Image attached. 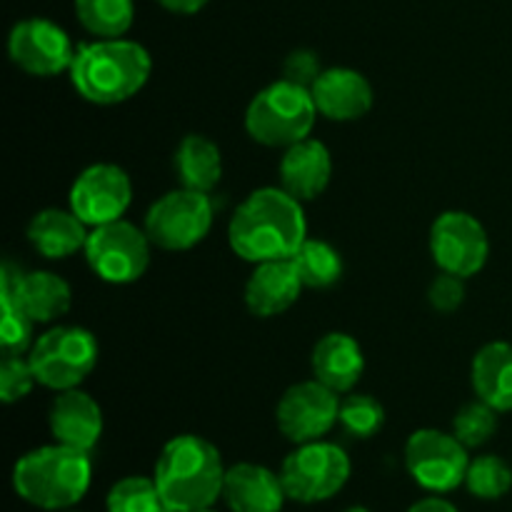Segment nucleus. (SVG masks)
Instances as JSON below:
<instances>
[{"instance_id": "obj_1", "label": "nucleus", "mask_w": 512, "mask_h": 512, "mask_svg": "<svg viewBox=\"0 0 512 512\" xmlns=\"http://www.w3.org/2000/svg\"><path fill=\"white\" fill-rule=\"evenodd\" d=\"M228 240L248 263L290 260L308 240L303 205L283 188L253 190L230 218Z\"/></svg>"}, {"instance_id": "obj_2", "label": "nucleus", "mask_w": 512, "mask_h": 512, "mask_svg": "<svg viewBox=\"0 0 512 512\" xmlns=\"http://www.w3.org/2000/svg\"><path fill=\"white\" fill-rule=\"evenodd\" d=\"M223 455L200 435H175L155 460L153 480L165 508L178 512L208 510L223 498Z\"/></svg>"}, {"instance_id": "obj_3", "label": "nucleus", "mask_w": 512, "mask_h": 512, "mask_svg": "<svg viewBox=\"0 0 512 512\" xmlns=\"http://www.w3.org/2000/svg\"><path fill=\"white\" fill-rule=\"evenodd\" d=\"M153 60L135 40L98 38L75 50L70 80L80 98L95 105H118L148 83Z\"/></svg>"}, {"instance_id": "obj_4", "label": "nucleus", "mask_w": 512, "mask_h": 512, "mask_svg": "<svg viewBox=\"0 0 512 512\" xmlns=\"http://www.w3.org/2000/svg\"><path fill=\"white\" fill-rule=\"evenodd\" d=\"M90 480V453L60 443L30 450L13 468L15 495L48 512H63L78 505L88 493Z\"/></svg>"}, {"instance_id": "obj_5", "label": "nucleus", "mask_w": 512, "mask_h": 512, "mask_svg": "<svg viewBox=\"0 0 512 512\" xmlns=\"http://www.w3.org/2000/svg\"><path fill=\"white\" fill-rule=\"evenodd\" d=\"M318 115L310 88L283 78L255 93L245 110V130L255 143L285 150L310 138Z\"/></svg>"}, {"instance_id": "obj_6", "label": "nucleus", "mask_w": 512, "mask_h": 512, "mask_svg": "<svg viewBox=\"0 0 512 512\" xmlns=\"http://www.w3.org/2000/svg\"><path fill=\"white\" fill-rule=\"evenodd\" d=\"M40 385L50 390H73L93 373L98 363V340L90 330L58 325L40 335L28 353Z\"/></svg>"}, {"instance_id": "obj_7", "label": "nucleus", "mask_w": 512, "mask_h": 512, "mask_svg": "<svg viewBox=\"0 0 512 512\" xmlns=\"http://www.w3.org/2000/svg\"><path fill=\"white\" fill-rule=\"evenodd\" d=\"M353 465L340 445L313 440L303 443L283 460L280 480L288 500L295 503H323L335 498L350 480Z\"/></svg>"}, {"instance_id": "obj_8", "label": "nucleus", "mask_w": 512, "mask_h": 512, "mask_svg": "<svg viewBox=\"0 0 512 512\" xmlns=\"http://www.w3.org/2000/svg\"><path fill=\"white\" fill-rule=\"evenodd\" d=\"M213 215L215 208L208 193L178 188L150 205L143 230L155 248L180 253L208 238L213 228Z\"/></svg>"}, {"instance_id": "obj_9", "label": "nucleus", "mask_w": 512, "mask_h": 512, "mask_svg": "<svg viewBox=\"0 0 512 512\" xmlns=\"http://www.w3.org/2000/svg\"><path fill=\"white\" fill-rule=\"evenodd\" d=\"M150 248L153 243L148 233L120 218L90 230L83 253L90 270L100 280L110 285H128L143 278L148 270Z\"/></svg>"}, {"instance_id": "obj_10", "label": "nucleus", "mask_w": 512, "mask_h": 512, "mask_svg": "<svg viewBox=\"0 0 512 512\" xmlns=\"http://www.w3.org/2000/svg\"><path fill=\"white\" fill-rule=\"evenodd\" d=\"M470 455L453 433L435 428L415 430L405 443V468L410 478L433 495L453 493L465 485Z\"/></svg>"}, {"instance_id": "obj_11", "label": "nucleus", "mask_w": 512, "mask_h": 512, "mask_svg": "<svg viewBox=\"0 0 512 512\" xmlns=\"http://www.w3.org/2000/svg\"><path fill=\"white\" fill-rule=\"evenodd\" d=\"M430 253L443 273L473 278L488 263L490 240L478 218L463 210H448L430 228Z\"/></svg>"}, {"instance_id": "obj_12", "label": "nucleus", "mask_w": 512, "mask_h": 512, "mask_svg": "<svg viewBox=\"0 0 512 512\" xmlns=\"http://www.w3.org/2000/svg\"><path fill=\"white\" fill-rule=\"evenodd\" d=\"M275 420L290 443L303 445L323 440L340 423V395L315 378L295 383L280 398Z\"/></svg>"}, {"instance_id": "obj_13", "label": "nucleus", "mask_w": 512, "mask_h": 512, "mask_svg": "<svg viewBox=\"0 0 512 512\" xmlns=\"http://www.w3.org/2000/svg\"><path fill=\"white\" fill-rule=\"evenodd\" d=\"M75 50L78 48H73L68 33L45 18L20 20L8 35L10 60L35 78H53L70 70Z\"/></svg>"}, {"instance_id": "obj_14", "label": "nucleus", "mask_w": 512, "mask_h": 512, "mask_svg": "<svg viewBox=\"0 0 512 512\" xmlns=\"http://www.w3.org/2000/svg\"><path fill=\"white\" fill-rule=\"evenodd\" d=\"M133 200L128 173L118 165L95 163L75 178L70 188V210L88 228L113 223L125 215Z\"/></svg>"}, {"instance_id": "obj_15", "label": "nucleus", "mask_w": 512, "mask_h": 512, "mask_svg": "<svg viewBox=\"0 0 512 512\" xmlns=\"http://www.w3.org/2000/svg\"><path fill=\"white\" fill-rule=\"evenodd\" d=\"M310 93L318 113L335 123L360 120L373 108V85L353 68H323Z\"/></svg>"}, {"instance_id": "obj_16", "label": "nucleus", "mask_w": 512, "mask_h": 512, "mask_svg": "<svg viewBox=\"0 0 512 512\" xmlns=\"http://www.w3.org/2000/svg\"><path fill=\"white\" fill-rule=\"evenodd\" d=\"M48 423L55 443L93 453L103 435V410L93 395L78 388L63 390L50 405Z\"/></svg>"}, {"instance_id": "obj_17", "label": "nucleus", "mask_w": 512, "mask_h": 512, "mask_svg": "<svg viewBox=\"0 0 512 512\" xmlns=\"http://www.w3.org/2000/svg\"><path fill=\"white\" fill-rule=\"evenodd\" d=\"M298 270L293 260H268L258 263L245 283V305L258 318H273L293 308L303 290Z\"/></svg>"}, {"instance_id": "obj_18", "label": "nucleus", "mask_w": 512, "mask_h": 512, "mask_svg": "<svg viewBox=\"0 0 512 512\" xmlns=\"http://www.w3.org/2000/svg\"><path fill=\"white\" fill-rule=\"evenodd\" d=\"M223 500L233 512H280L288 493L280 473L258 463H238L225 473Z\"/></svg>"}, {"instance_id": "obj_19", "label": "nucleus", "mask_w": 512, "mask_h": 512, "mask_svg": "<svg viewBox=\"0 0 512 512\" xmlns=\"http://www.w3.org/2000/svg\"><path fill=\"white\" fill-rule=\"evenodd\" d=\"M278 173L280 188L303 203L325 193L333 178V158L320 140L305 138L285 148Z\"/></svg>"}, {"instance_id": "obj_20", "label": "nucleus", "mask_w": 512, "mask_h": 512, "mask_svg": "<svg viewBox=\"0 0 512 512\" xmlns=\"http://www.w3.org/2000/svg\"><path fill=\"white\" fill-rule=\"evenodd\" d=\"M313 378L333 393H350L365 373V355L358 340L348 333H328L315 343Z\"/></svg>"}, {"instance_id": "obj_21", "label": "nucleus", "mask_w": 512, "mask_h": 512, "mask_svg": "<svg viewBox=\"0 0 512 512\" xmlns=\"http://www.w3.org/2000/svg\"><path fill=\"white\" fill-rule=\"evenodd\" d=\"M0 273L8 275L20 305L35 323H53V320L63 318L70 310L73 290L60 275L48 273V270L23 273L13 263H5Z\"/></svg>"}, {"instance_id": "obj_22", "label": "nucleus", "mask_w": 512, "mask_h": 512, "mask_svg": "<svg viewBox=\"0 0 512 512\" xmlns=\"http://www.w3.org/2000/svg\"><path fill=\"white\" fill-rule=\"evenodd\" d=\"M28 240L43 258L63 260L88 243V225L73 210L45 208L28 223Z\"/></svg>"}, {"instance_id": "obj_23", "label": "nucleus", "mask_w": 512, "mask_h": 512, "mask_svg": "<svg viewBox=\"0 0 512 512\" xmlns=\"http://www.w3.org/2000/svg\"><path fill=\"white\" fill-rule=\"evenodd\" d=\"M473 390L478 400L488 403L498 413L512 410V345L510 343H488L475 353Z\"/></svg>"}, {"instance_id": "obj_24", "label": "nucleus", "mask_w": 512, "mask_h": 512, "mask_svg": "<svg viewBox=\"0 0 512 512\" xmlns=\"http://www.w3.org/2000/svg\"><path fill=\"white\" fill-rule=\"evenodd\" d=\"M175 175L180 180V188L210 195L223 178L220 148L205 135H185L175 150Z\"/></svg>"}, {"instance_id": "obj_25", "label": "nucleus", "mask_w": 512, "mask_h": 512, "mask_svg": "<svg viewBox=\"0 0 512 512\" xmlns=\"http://www.w3.org/2000/svg\"><path fill=\"white\" fill-rule=\"evenodd\" d=\"M78 23L98 38H123L133 25V0H75Z\"/></svg>"}, {"instance_id": "obj_26", "label": "nucleus", "mask_w": 512, "mask_h": 512, "mask_svg": "<svg viewBox=\"0 0 512 512\" xmlns=\"http://www.w3.org/2000/svg\"><path fill=\"white\" fill-rule=\"evenodd\" d=\"M290 260L295 263V270H298L305 288H330L343 275V258L325 240L308 238Z\"/></svg>"}, {"instance_id": "obj_27", "label": "nucleus", "mask_w": 512, "mask_h": 512, "mask_svg": "<svg viewBox=\"0 0 512 512\" xmlns=\"http://www.w3.org/2000/svg\"><path fill=\"white\" fill-rule=\"evenodd\" d=\"M0 308H3V318H0V345H3V353L23 355L35 343V320L23 310L18 295H15L13 283H10L5 273H0Z\"/></svg>"}, {"instance_id": "obj_28", "label": "nucleus", "mask_w": 512, "mask_h": 512, "mask_svg": "<svg viewBox=\"0 0 512 512\" xmlns=\"http://www.w3.org/2000/svg\"><path fill=\"white\" fill-rule=\"evenodd\" d=\"M465 488L480 500H500L512 488V468L500 455H480L470 460Z\"/></svg>"}, {"instance_id": "obj_29", "label": "nucleus", "mask_w": 512, "mask_h": 512, "mask_svg": "<svg viewBox=\"0 0 512 512\" xmlns=\"http://www.w3.org/2000/svg\"><path fill=\"white\" fill-rule=\"evenodd\" d=\"M105 508L108 512H158L163 508V500L153 478L128 475L108 490Z\"/></svg>"}, {"instance_id": "obj_30", "label": "nucleus", "mask_w": 512, "mask_h": 512, "mask_svg": "<svg viewBox=\"0 0 512 512\" xmlns=\"http://www.w3.org/2000/svg\"><path fill=\"white\" fill-rule=\"evenodd\" d=\"M495 430H498V410L490 408L483 400L463 405L453 418V435L468 450L490 443Z\"/></svg>"}, {"instance_id": "obj_31", "label": "nucleus", "mask_w": 512, "mask_h": 512, "mask_svg": "<svg viewBox=\"0 0 512 512\" xmlns=\"http://www.w3.org/2000/svg\"><path fill=\"white\" fill-rule=\"evenodd\" d=\"M385 408L373 395H348L340 400V425L348 435L368 440L383 428Z\"/></svg>"}, {"instance_id": "obj_32", "label": "nucleus", "mask_w": 512, "mask_h": 512, "mask_svg": "<svg viewBox=\"0 0 512 512\" xmlns=\"http://www.w3.org/2000/svg\"><path fill=\"white\" fill-rule=\"evenodd\" d=\"M38 383L33 373V365L28 358L18 353H5L0 360V398L5 405H13L23 400Z\"/></svg>"}, {"instance_id": "obj_33", "label": "nucleus", "mask_w": 512, "mask_h": 512, "mask_svg": "<svg viewBox=\"0 0 512 512\" xmlns=\"http://www.w3.org/2000/svg\"><path fill=\"white\" fill-rule=\"evenodd\" d=\"M428 300L438 313H455L465 300V278L453 273H440L430 283Z\"/></svg>"}, {"instance_id": "obj_34", "label": "nucleus", "mask_w": 512, "mask_h": 512, "mask_svg": "<svg viewBox=\"0 0 512 512\" xmlns=\"http://www.w3.org/2000/svg\"><path fill=\"white\" fill-rule=\"evenodd\" d=\"M283 73V78L290 80V83L310 88L318 80V75L323 73V68H320V60L313 50H295L283 63Z\"/></svg>"}, {"instance_id": "obj_35", "label": "nucleus", "mask_w": 512, "mask_h": 512, "mask_svg": "<svg viewBox=\"0 0 512 512\" xmlns=\"http://www.w3.org/2000/svg\"><path fill=\"white\" fill-rule=\"evenodd\" d=\"M408 512H460L450 500L440 498V495H430V498L418 500L408 508Z\"/></svg>"}, {"instance_id": "obj_36", "label": "nucleus", "mask_w": 512, "mask_h": 512, "mask_svg": "<svg viewBox=\"0 0 512 512\" xmlns=\"http://www.w3.org/2000/svg\"><path fill=\"white\" fill-rule=\"evenodd\" d=\"M165 10L178 15H193L208 5V0H158Z\"/></svg>"}, {"instance_id": "obj_37", "label": "nucleus", "mask_w": 512, "mask_h": 512, "mask_svg": "<svg viewBox=\"0 0 512 512\" xmlns=\"http://www.w3.org/2000/svg\"><path fill=\"white\" fill-rule=\"evenodd\" d=\"M345 512H370V510L365 508V505H353V508H348Z\"/></svg>"}, {"instance_id": "obj_38", "label": "nucleus", "mask_w": 512, "mask_h": 512, "mask_svg": "<svg viewBox=\"0 0 512 512\" xmlns=\"http://www.w3.org/2000/svg\"><path fill=\"white\" fill-rule=\"evenodd\" d=\"M158 512H178V510H173V508H165V505H163V508H160Z\"/></svg>"}, {"instance_id": "obj_39", "label": "nucleus", "mask_w": 512, "mask_h": 512, "mask_svg": "<svg viewBox=\"0 0 512 512\" xmlns=\"http://www.w3.org/2000/svg\"><path fill=\"white\" fill-rule=\"evenodd\" d=\"M198 512H215L213 508H208V510H198Z\"/></svg>"}, {"instance_id": "obj_40", "label": "nucleus", "mask_w": 512, "mask_h": 512, "mask_svg": "<svg viewBox=\"0 0 512 512\" xmlns=\"http://www.w3.org/2000/svg\"><path fill=\"white\" fill-rule=\"evenodd\" d=\"M63 512H75V510H63Z\"/></svg>"}]
</instances>
